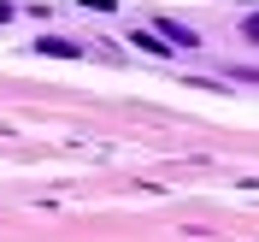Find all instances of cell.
<instances>
[{"instance_id": "6da1fadb", "label": "cell", "mask_w": 259, "mask_h": 242, "mask_svg": "<svg viewBox=\"0 0 259 242\" xmlns=\"http://www.w3.org/2000/svg\"><path fill=\"white\" fill-rule=\"evenodd\" d=\"M165 36H171V42H177V48H194V30H183V24H159Z\"/></svg>"}, {"instance_id": "7a4b0ae2", "label": "cell", "mask_w": 259, "mask_h": 242, "mask_svg": "<svg viewBox=\"0 0 259 242\" xmlns=\"http://www.w3.org/2000/svg\"><path fill=\"white\" fill-rule=\"evenodd\" d=\"M130 42H136V48H147V53H165V42H159V36H147V30H136Z\"/></svg>"}]
</instances>
